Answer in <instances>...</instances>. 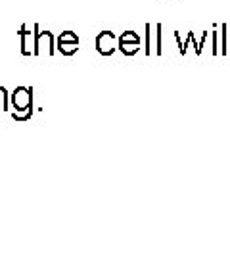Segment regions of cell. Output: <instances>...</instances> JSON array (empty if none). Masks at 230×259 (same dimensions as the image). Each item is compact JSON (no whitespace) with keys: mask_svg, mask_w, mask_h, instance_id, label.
I'll list each match as a JSON object with an SVG mask.
<instances>
[{"mask_svg":"<svg viewBox=\"0 0 230 259\" xmlns=\"http://www.w3.org/2000/svg\"><path fill=\"white\" fill-rule=\"evenodd\" d=\"M8 106H10L8 91L4 87H0V110H8Z\"/></svg>","mask_w":230,"mask_h":259,"instance_id":"cell-14","label":"cell"},{"mask_svg":"<svg viewBox=\"0 0 230 259\" xmlns=\"http://www.w3.org/2000/svg\"><path fill=\"white\" fill-rule=\"evenodd\" d=\"M219 35H221V33H219V27H217V25H215V29H213L211 31V54L213 56H217V54H221V47H219Z\"/></svg>","mask_w":230,"mask_h":259,"instance_id":"cell-7","label":"cell"},{"mask_svg":"<svg viewBox=\"0 0 230 259\" xmlns=\"http://www.w3.org/2000/svg\"><path fill=\"white\" fill-rule=\"evenodd\" d=\"M161 38H163V33H161V25L157 23V25H156V54H157V56L163 54V47H161Z\"/></svg>","mask_w":230,"mask_h":259,"instance_id":"cell-12","label":"cell"},{"mask_svg":"<svg viewBox=\"0 0 230 259\" xmlns=\"http://www.w3.org/2000/svg\"><path fill=\"white\" fill-rule=\"evenodd\" d=\"M209 35H211L209 31H203V33H202V40L198 42V50H196V54H198V56L203 52V45H205V40H207V37H209Z\"/></svg>","mask_w":230,"mask_h":259,"instance_id":"cell-15","label":"cell"},{"mask_svg":"<svg viewBox=\"0 0 230 259\" xmlns=\"http://www.w3.org/2000/svg\"><path fill=\"white\" fill-rule=\"evenodd\" d=\"M152 48H154V45H152V23H146V47H144L146 56H152Z\"/></svg>","mask_w":230,"mask_h":259,"instance_id":"cell-11","label":"cell"},{"mask_svg":"<svg viewBox=\"0 0 230 259\" xmlns=\"http://www.w3.org/2000/svg\"><path fill=\"white\" fill-rule=\"evenodd\" d=\"M18 35L21 37V54L23 56L35 54V33H31L27 29V25H21Z\"/></svg>","mask_w":230,"mask_h":259,"instance_id":"cell-4","label":"cell"},{"mask_svg":"<svg viewBox=\"0 0 230 259\" xmlns=\"http://www.w3.org/2000/svg\"><path fill=\"white\" fill-rule=\"evenodd\" d=\"M117 42H138L140 45V35L134 33V31H125L123 35H119Z\"/></svg>","mask_w":230,"mask_h":259,"instance_id":"cell-8","label":"cell"},{"mask_svg":"<svg viewBox=\"0 0 230 259\" xmlns=\"http://www.w3.org/2000/svg\"><path fill=\"white\" fill-rule=\"evenodd\" d=\"M33 29H35V54L33 56H40L44 48H46V52H48V56L54 54L56 52L54 35H52L50 31H40L38 25H33Z\"/></svg>","mask_w":230,"mask_h":259,"instance_id":"cell-1","label":"cell"},{"mask_svg":"<svg viewBox=\"0 0 230 259\" xmlns=\"http://www.w3.org/2000/svg\"><path fill=\"white\" fill-rule=\"evenodd\" d=\"M117 48H119L125 56H134L138 52L140 45H138V42H119V47Z\"/></svg>","mask_w":230,"mask_h":259,"instance_id":"cell-5","label":"cell"},{"mask_svg":"<svg viewBox=\"0 0 230 259\" xmlns=\"http://www.w3.org/2000/svg\"><path fill=\"white\" fill-rule=\"evenodd\" d=\"M12 104L16 111H27L33 108V87H18L12 93Z\"/></svg>","mask_w":230,"mask_h":259,"instance_id":"cell-2","label":"cell"},{"mask_svg":"<svg viewBox=\"0 0 230 259\" xmlns=\"http://www.w3.org/2000/svg\"><path fill=\"white\" fill-rule=\"evenodd\" d=\"M60 42H77L79 45V37H77V33H73V31H64V33L58 35V45Z\"/></svg>","mask_w":230,"mask_h":259,"instance_id":"cell-9","label":"cell"},{"mask_svg":"<svg viewBox=\"0 0 230 259\" xmlns=\"http://www.w3.org/2000/svg\"><path fill=\"white\" fill-rule=\"evenodd\" d=\"M115 42H117L115 33H111V31H102V33H98V37H96V50H98V54L111 56L115 52V48H117Z\"/></svg>","mask_w":230,"mask_h":259,"instance_id":"cell-3","label":"cell"},{"mask_svg":"<svg viewBox=\"0 0 230 259\" xmlns=\"http://www.w3.org/2000/svg\"><path fill=\"white\" fill-rule=\"evenodd\" d=\"M228 25L224 23V25H221V35H222V40H221V54H226L228 52V40H226V37H228Z\"/></svg>","mask_w":230,"mask_h":259,"instance_id":"cell-10","label":"cell"},{"mask_svg":"<svg viewBox=\"0 0 230 259\" xmlns=\"http://www.w3.org/2000/svg\"><path fill=\"white\" fill-rule=\"evenodd\" d=\"M77 48H79L77 42H60V45H58V50L64 56H73L75 52H77Z\"/></svg>","mask_w":230,"mask_h":259,"instance_id":"cell-6","label":"cell"},{"mask_svg":"<svg viewBox=\"0 0 230 259\" xmlns=\"http://www.w3.org/2000/svg\"><path fill=\"white\" fill-rule=\"evenodd\" d=\"M31 115H33V108L27 111H14V113H12L14 121H27V119H31Z\"/></svg>","mask_w":230,"mask_h":259,"instance_id":"cell-13","label":"cell"}]
</instances>
